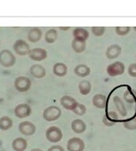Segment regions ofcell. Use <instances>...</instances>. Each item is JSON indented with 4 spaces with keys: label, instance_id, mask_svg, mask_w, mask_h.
<instances>
[{
    "label": "cell",
    "instance_id": "cell-1",
    "mask_svg": "<svg viewBox=\"0 0 136 151\" xmlns=\"http://www.w3.org/2000/svg\"><path fill=\"white\" fill-rule=\"evenodd\" d=\"M63 137L61 130L57 126H50L45 132V138L48 141L57 143L61 140Z\"/></svg>",
    "mask_w": 136,
    "mask_h": 151
},
{
    "label": "cell",
    "instance_id": "cell-2",
    "mask_svg": "<svg viewBox=\"0 0 136 151\" xmlns=\"http://www.w3.org/2000/svg\"><path fill=\"white\" fill-rule=\"evenodd\" d=\"M61 116V110L56 106H50L44 110L43 117L48 122H53L58 120Z\"/></svg>",
    "mask_w": 136,
    "mask_h": 151
},
{
    "label": "cell",
    "instance_id": "cell-3",
    "mask_svg": "<svg viewBox=\"0 0 136 151\" xmlns=\"http://www.w3.org/2000/svg\"><path fill=\"white\" fill-rule=\"evenodd\" d=\"M16 59L9 50H3L0 52V64L3 67L10 68L14 65Z\"/></svg>",
    "mask_w": 136,
    "mask_h": 151
},
{
    "label": "cell",
    "instance_id": "cell-4",
    "mask_svg": "<svg viewBox=\"0 0 136 151\" xmlns=\"http://www.w3.org/2000/svg\"><path fill=\"white\" fill-rule=\"evenodd\" d=\"M124 64L121 61H115L107 67V73L109 77H117L124 72Z\"/></svg>",
    "mask_w": 136,
    "mask_h": 151
},
{
    "label": "cell",
    "instance_id": "cell-5",
    "mask_svg": "<svg viewBox=\"0 0 136 151\" xmlns=\"http://www.w3.org/2000/svg\"><path fill=\"white\" fill-rule=\"evenodd\" d=\"M85 147L84 140L78 137H72L67 142L68 151H84Z\"/></svg>",
    "mask_w": 136,
    "mask_h": 151
},
{
    "label": "cell",
    "instance_id": "cell-6",
    "mask_svg": "<svg viewBox=\"0 0 136 151\" xmlns=\"http://www.w3.org/2000/svg\"><path fill=\"white\" fill-rule=\"evenodd\" d=\"M31 81L27 77H19L14 81V87L20 93H25L30 90Z\"/></svg>",
    "mask_w": 136,
    "mask_h": 151
},
{
    "label": "cell",
    "instance_id": "cell-7",
    "mask_svg": "<svg viewBox=\"0 0 136 151\" xmlns=\"http://www.w3.org/2000/svg\"><path fill=\"white\" fill-rule=\"evenodd\" d=\"M32 112V109L29 104L26 103H21L17 105L14 109V115L18 118H25L28 117Z\"/></svg>",
    "mask_w": 136,
    "mask_h": 151
},
{
    "label": "cell",
    "instance_id": "cell-8",
    "mask_svg": "<svg viewBox=\"0 0 136 151\" xmlns=\"http://www.w3.org/2000/svg\"><path fill=\"white\" fill-rule=\"evenodd\" d=\"M18 130L22 135L31 136L36 132V126L33 123L30 121H24L19 124Z\"/></svg>",
    "mask_w": 136,
    "mask_h": 151
},
{
    "label": "cell",
    "instance_id": "cell-9",
    "mask_svg": "<svg viewBox=\"0 0 136 151\" xmlns=\"http://www.w3.org/2000/svg\"><path fill=\"white\" fill-rule=\"evenodd\" d=\"M60 105L67 110H71L73 111L75 109V108L78 106V102L77 101L76 99H74L73 97L71 96H69V95H65V96H62L60 101Z\"/></svg>",
    "mask_w": 136,
    "mask_h": 151
},
{
    "label": "cell",
    "instance_id": "cell-10",
    "mask_svg": "<svg viewBox=\"0 0 136 151\" xmlns=\"http://www.w3.org/2000/svg\"><path fill=\"white\" fill-rule=\"evenodd\" d=\"M28 54L30 58L35 61H41L47 57V52L43 48H34L32 50H30Z\"/></svg>",
    "mask_w": 136,
    "mask_h": 151
},
{
    "label": "cell",
    "instance_id": "cell-11",
    "mask_svg": "<svg viewBox=\"0 0 136 151\" xmlns=\"http://www.w3.org/2000/svg\"><path fill=\"white\" fill-rule=\"evenodd\" d=\"M14 50L19 55H22H22H26L30 52V45L24 40L19 39V40H17L14 43Z\"/></svg>",
    "mask_w": 136,
    "mask_h": 151
},
{
    "label": "cell",
    "instance_id": "cell-12",
    "mask_svg": "<svg viewBox=\"0 0 136 151\" xmlns=\"http://www.w3.org/2000/svg\"><path fill=\"white\" fill-rule=\"evenodd\" d=\"M12 147L15 151H24L28 147V142L24 138L19 137V138H16L13 140Z\"/></svg>",
    "mask_w": 136,
    "mask_h": 151
},
{
    "label": "cell",
    "instance_id": "cell-13",
    "mask_svg": "<svg viewBox=\"0 0 136 151\" xmlns=\"http://www.w3.org/2000/svg\"><path fill=\"white\" fill-rule=\"evenodd\" d=\"M122 52V48L118 45H112L109 47H108L106 51V56L109 60H113L117 58Z\"/></svg>",
    "mask_w": 136,
    "mask_h": 151
},
{
    "label": "cell",
    "instance_id": "cell-14",
    "mask_svg": "<svg viewBox=\"0 0 136 151\" xmlns=\"http://www.w3.org/2000/svg\"><path fill=\"white\" fill-rule=\"evenodd\" d=\"M71 129L76 133H83L86 130V123L81 119H75L71 123Z\"/></svg>",
    "mask_w": 136,
    "mask_h": 151
},
{
    "label": "cell",
    "instance_id": "cell-15",
    "mask_svg": "<svg viewBox=\"0 0 136 151\" xmlns=\"http://www.w3.org/2000/svg\"><path fill=\"white\" fill-rule=\"evenodd\" d=\"M30 74L36 78H43L46 75V71H45V68L38 64L33 65L30 68Z\"/></svg>",
    "mask_w": 136,
    "mask_h": 151
},
{
    "label": "cell",
    "instance_id": "cell-16",
    "mask_svg": "<svg viewBox=\"0 0 136 151\" xmlns=\"http://www.w3.org/2000/svg\"><path fill=\"white\" fill-rule=\"evenodd\" d=\"M93 104L97 109H105L107 105V97L101 93L95 94L93 98Z\"/></svg>",
    "mask_w": 136,
    "mask_h": 151
},
{
    "label": "cell",
    "instance_id": "cell-17",
    "mask_svg": "<svg viewBox=\"0 0 136 151\" xmlns=\"http://www.w3.org/2000/svg\"><path fill=\"white\" fill-rule=\"evenodd\" d=\"M53 72L57 77H60V78L64 77L68 73V67L62 62H57L53 65Z\"/></svg>",
    "mask_w": 136,
    "mask_h": 151
},
{
    "label": "cell",
    "instance_id": "cell-18",
    "mask_svg": "<svg viewBox=\"0 0 136 151\" xmlns=\"http://www.w3.org/2000/svg\"><path fill=\"white\" fill-rule=\"evenodd\" d=\"M113 102H114V105H115L117 112L122 116H127V110H126V108H125V106H124L122 99L119 96H114Z\"/></svg>",
    "mask_w": 136,
    "mask_h": 151
},
{
    "label": "cell",
    "instance_id": "cell-19",
    "mask_svg": "<svg viewBox=\"0 0 136 151\" xmlns=\"http://www.w3.org/2000/svg\"><path fill=\"white\" fill-rule=\"evenodd\" d=\"M74 73L79 78H86L90 75L91 70L88 66H86L85 64H78L74 68Z\"/></svg>",
    "mask_w": 136,
    "mask_h": 151
},
{
    "label": "cell",
    "instance_id": "cell-20",
    "mask_svg": "<svg viewBox=\"0 0 136 151\" xmlns=\"http://www.w3.org/2000/svg\"><path fill=\"white\" fill-rule=\"evenodd\" d=\"M42 37V31L38 28H32L30 29L28 33V39L31 43H37L38 42Z\"/></svg>",
    "mask_w": 136,
    "mask_h": 151
},
{
    "label": "cell",
    "instance_id": "cell-21",
    "mask_svg": "<svg viewBox=\"0 0 136 151\" xmlns=\"http://www.w3.org/2000/svg\"><path fill=\"white\" fill-rule=\"evenodd\" d=\"M73 36H74L75 39L86 41L88 39V37H89V33L84 28H76L73 30Z\"/></svg>",
    "mask_w": 136,
    "mask_h": 151
},
{
    "label": "cell",
    "instance_id": "cell-22",
    "mask_svg": "<svg viewBox=\"0 0 136 151\" xmlns=\"http://www.w3.org/2000/svg\"><path fill=\"white\" fill-rule=\"evenodd\" d=\"M86 41H82V40H78L75 39L72 41V48L73 50L77 52V53H81L86 50Z\"/></svg>",
    "mask_w": 136,
    "mask_h": 151
},
{
    "label": "cell",
    "instance_id": "cell-23",
    "mask_svg": "<svg viewBox=\"0 0 136 151\" xmlns=\"http://www.w3.org/2000/svg\"><path fill=\"white\" fill-rule=\"evenodd\" d=\"M13 127V120L9 116H2L0 118V129L7 131Z\"/></svg>",
    "mask_w": 136,
    "mask_h": 151
},
{
    "label": "cell",
    "instance_id": "cell-24",
    "mask_svg": "<svg viewBox=\"0 0 136 151\" xmlns=\"http://www.w3.org/2000/svg\"><path fill=\"white\" fill-rule=\"evenodd\" d=\"M78 88L79 91L81 93V94L83 95H87L88 93H90L91 89H92V85L89 81L86 80H83L79 83L78 85Z\"/></svg>",
    "mask_w": 136,
    "mask_h": 151
},
{
    "label": "cell",
    "instance_id": "cell-25",
    "mask_svg": "<svg viewBox=\"0 0 136 151\" xmlns=\"http://www.w3.org/2000/svg\"><path fill=\"white\" fill-rule=\"evenodd\" d=\"M57 37H58V33L55 29H49L45 35V41L48 43V44H53L55 42V40L57 39Z\"/></svg>",
    "mask_w": 136,
    "mask_h": 151
},
{
    "label": "cell",
    "instance_id": "cell-26",
    "mask_svg": "<svg viewBox=\"0 0 136 151\" xmlns=\"http://www.w3.org/2000/svg\"><path fill=\"white\" fill-rule=\"evenodd\" d=\"M134 93H132V92L130 91H126L124 94V99L126 102L128 103H134L136 101V92H133Z\"/></svg>",
    "mask_w": 136,
    "mask_h": 151
},
{
    "label": "cell",
    "instance_id": "cell-27",
    "mask_svg": "<svg viewBox=\"0 0 136 151\" xmlns=\"http://www.w3.org/2000/svg\"><path fill=\"white\" fill-rule=\"evenodd\" d=\"M116 33L118 35V36H125L127 35L129 32H130V29L131 28L130 27H116Z\"/></svg>",
    "mask_w": 136,
    "mask_h": 151
},
{
    "label": "cell",
    "instance_id": "cell-28",
    "mask_svg": "<svg viewBox=\"0 0 136 151\" xmlns=\"http://www.w3.org/2000/svg\"><path fill=\"white\" fill-rule=\"evenodd\" d=\"M124 126L127 130H136V117L124 122Z\"/></svg>",
    "mask_w": 136,
    "mask_h": 151
},
{
    "label": "cell",
    "instance_id": "cell-29",
    "mask_svg": "<svg viewBox=\"0 0 136 151\" xmlns=\"http://www.w3.org/2000/svg\"><path fill=\"white\" fill-rule=\"evenodd\" d=\"M73 112H74L76 115H78V116H83V115H85L86 112V108L85 107V105L78 103V106L75 108V109L73 110Z\"/></svg>",
    "mask_w": 136,
    "mask_h": 151
},
{
    "label": "cell",
    "instance_id": "cell-30",
    "mask_svg": "<svg viewBox=\"0 0 136 151\" xmlns=\"http://www.w3.org/2000/svg\"><path fill=\"white\" fill-rule=\"evenodd\" d=\"M105 29V27H93L92 32L95 37H101L104 34Z\"/></svg>",
    "mask_w": 136,
    "mask_h": 151
},
{
    "label": "cell",
    "instance_id": "cell-31",
    "mask_svg": "<svg viewBox=\"0 0 136 151\" xmlns=\"http://www.w3.org/2000/svg\"><path fill=\"white\" fill-rule=\"evenodd\" d=\"M128 74L132 78H136V63H132L128 67Z\"/></svg>",
    "mask_w": 136,
    "mask_h": 151
},
{
    "label": "cell",
    "instance_id": "cell-32",
    "mask_svg": "<svg viewBox=\"0 0 136 151\" xmlns=\"http://www.w3.org/2000/svg\"><path fill=\"white\" fill-rule=\"evenodd\" d=\"M47 151H65L63 147L60 146V145H55V146H52L48 148Z\"/></svg>",
    "mask_w": 136,
    "mask_h": 151
},
{
    "label": "cell",
    "instance_id": "cell-33",
    "mask_svg": "<svg viewBox=\"0 0 136 151\" xmlns=\"http://www.w3.org/2000/svg\"><path fill=\"white\" fill-rule=\"evenodd\" d=\"M109 119L110 120H117V115L114 111H110L109 113Z\"/></svg>",
    "mask_w": 136,
    "mask_h": 151
},
{
    "label": "cell",
    "instance_id": "cell-34",
    "mask_svg": "<svg viewBox=\"0 0 136 151\" xmlns=\"http://www.w3.org/2000/svg\"><path fill=\"white\" fill-rule=\"evenodd\" d=\"M30 151H43V150L40 149V148H33V149H31Z\"/></svg>",
    "mask_w": 136,
    "mask_h": 151
},
{
    "label": "cell",
    "instance_id": "cell-35",
    "mask_svg": "<svg viewBox=\"0 0 136 151\" xmlns=\"http://www.w3.org/2000/svg\"><path fill=\"white\" fill-rule=\"evenodd\" d=\"M133 29H134V30L136 31V27H133Z\"/></svg>",
    "mask_w": 136,
    "mask_h": 151
}]
</instances>
